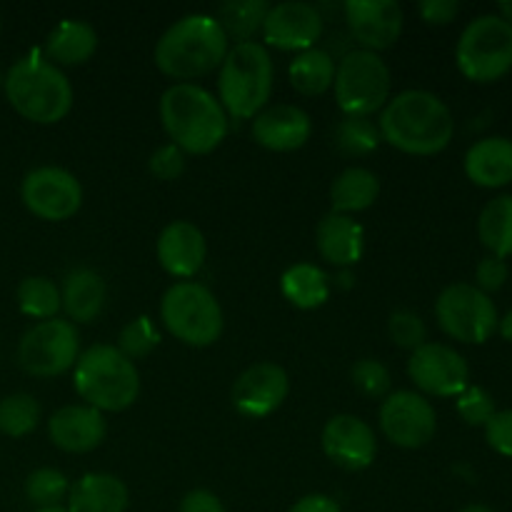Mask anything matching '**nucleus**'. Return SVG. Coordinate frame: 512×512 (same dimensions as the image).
<instances>
[{"instance_id":"obj_1","label":"nucleus","mask_w":512,"mask_h":512,"mask_svg":"<svg viewBox=\"0 0 512 512\" xmlns=\"http://www.w3.org/2000/svg\"><path fill=\"white\" fill-rule=\"evenodd\" d=\"M380 138L390 148L408 155L443 153L455 135V120L448 105L428 90H403L380 110Z\"/></svg>"},{"instance_id":"obj_2","label":"nucleus","mask_w":512,"mask_h":512,"mask_svg":"<svg viewBox=\"0 0 512 512\" xmlns=\"http://www.w3.org/2000/svg\"><path fill=\"white\" fill-rule=\"evenodd\" d=\"M230 50L228 35L213 15H185L175 20L155 43L153 60L158 70L178 83L205 78L223 65Z\"/></svg>"},{"instance_id":"obj_3","label":"nucleus","mask_w":512,"mask_h":512,"mask_svg":"<svg viewBox=\"0 0 512 512\" xmlns=\"http://www.w3.org/2000/svg\"><path fill=\"white\" fill-rule=\"evenodd\" d=\"M160 120L170 143L185 155H208L228 135V113L213 93L195 83H173L160 98Z\"/></svg>"},{"instance_id":"obj_4","label":"nucleus","mask_w":512,"mask_h":512,"mask_svg":"<svg viewBox=\"0 0 512 512\" xmlns=\"http://www.w3.org/2000/svg\"><path fill=\"white\" fill-rule=\"evenodd\" d=\"M3 85L15 113L35 125H55L73 110L75 95L68 75L45 55L30 53L15 60Z\"/></svg>"},{"instance_id":"obj_5","label":"nucleus","mask_w":512,"mask_h":512,"mask_svg":"<svg viewBox=\"0 0 512 512\" xmlns=\"http://www.w3.org/2000/svg\"><path fill=\"white\" fill-rule=\"evenodd\" d=\"M73 388L85 405L100 413H123L138 400L140 373L115 345H93L73 368Z\"/></svg>"},{"instance_id":"obj_6","label":"nucleus","mask_w":512,"mask_h":512,"mask_svg":"<svg viewBox=\"0 0 512 512\" xmlns=\"http://www.w3.org/2000/svg\"><path fill=\"white\" fill-rule=\"evenodd\" d=\"M273 60L263 43H238L228 50L218 73V100L235 120H250L268 108L273 95Z\"/></svg>"},{"instance_id":"obj_7","label":"nucleus","mask_w":512,"mask_h":512,"mask_svg":"<svg viewBox=\"0 0 512 512\" xmlns=\"http://www.w3.org/2000/svg\"><path fill=\"white\" fill-rule=\"evenodd\" d=\"M160 320L175 340L190 348H208L218 343L225 328L218 298L195 280H180L165 290L160 300Z\"/></svg>"},{"instance_id":"obj_8","label":"nucleus","mask_w":512,"mask_h":512,"mask_svg":"<svg viewBox=\"0 0 512 512\" xmlns=\"http://www.w3.org/2000/svg\"><path fill=\"white\" fill-rule=\"evenodd\" d=\"M458 70L473 83H495L512 70V25L500 15H478L455 48Z\"/></svg>"},{"instance_id":"obj_9","label":"nucleus","mask_w":512,"mask_h":512,"mask_svg":"<svg viewBox=\"0 0 512 512\" xmlns=\"http://www.w3.org/2000/svg\"><path fill=\"white\" fill-rule=\"evenodd\" d=\"M390 68L378 53L353 48L335 65V100L343 115L373 118L390 100Z\"/></svg>"},{"instance_id":"obj_10","label":"nucleus","mask_w":512,"mask_h":512,"mask_svg":"<svg viewBox=\"0 0 512 512\" xmlns=\"http://www.w3.org/2000/svg\"><path fill=\"white\" fill-rule=\"evenodd\" d=\"M435 320L448 338L483 345L495 335L500 315L490 295L470 283H453L435 300Z\"/></svg>"},{"instance_id":"obj_11","label":"nucleus","mask_w":512,"mask_h":512,"mask_svg":"<svg viewBox=\"0 0 512 512\" xmlns=\"http://www.w3.org/2000/svg\"><path fill=\"white\" fill-rule=\"evenodd\" d=\"M80 358V335L70 320L35 323L18 343V365L33 378H58L75 368Z\"/></svg>"},{"instance_id":"obj_12","label":"nucleus","mask_w":512,"mask_h":512,"mask_svg":"<svg viewBox=\"0 0 512 512\" xmlns=\"http://www.w3.org/2000/svg\"><path fill=\"white\" fill-rule=\"evenodd\" d=\"M20 198L38 220L63 223L73 218L83 205V185L70 170L43 165L25 175Z\"/></svg>"},{"instance_id":"obj_13","label":"nucleus","mask_w":512,"mask_h":512,"mask_svg":"<svg viewBox=\"0 0 512 512\" xmlns=\"http://www.w3.org/2000/svg\"><path fill=\"white\" fill-rule=\"evenodd\" d=\"M380 430L393 445L405 450L425 448L435 438L438 415L433 403L415 390H395L380 405Z\"/></svg>"},{"instance_id":"obj_14","label":"nucleus","mask_w":512,"mask_h":512,"mask_svg":"<svg viewBox=\"0 0 512 512\" xmlns=\"http://www.w3.org/2000/svg\"><path fill=\"white\" fill-rule=\"evenodd\" d=\"M408 378L420 395L458 398L470 385V368L463 355L443 343H425L410 353Z\"/></svg>"},{"instance_id":"obj_15","label":"nucleus","mask_w":512,"mask_h":512,"mask_svg":"<svg viewBox=\"0 0 512 512\" xmlns=\"http://www.w3.org/2000/svg\"><path fill=\"white\" fill-rule=\"evenodd\" d=\"M260 33L273 48L285 53H305L318 48V40L325 33V18L318 5L288 0V3L270 5Z\"/></svg>"},{"instance_id":"obj_16","label":"nucleus","mask_w":512,"mask_h":512,"mask_svg":"<svg viewBox=\"0 0 512 512\" xmlns=\"http://www.w3.org/2000/svg\"><path fill=\"white\" fill-rule=\"evenodd\" d=\"M343 18L350 40L378 55L398 43L405 23L403 8L395 0H348Z\"/></svg>"},{"instance_id":"obj_17","label":"nucleus","mask_w":512,"mask_h":512,"mask_svg":"<svg viewBox=\"0 0 512 512\" xmlns=\"http://www.w3.org/2000/svg\"><path fill=\"white\" fill-rule=\"evenodd\" d=\"M320 445H323V453L328 455L330 463L348 470V473L368 470L375 463V455H378L375 430L363 418L350 413L333 415L325 423Z\"/></svg>"},{"instance_id":"obj_18","label":"nucleus","mask_w":512,"mask_h":512,"mask_svg":"<svg viewBox=\"0 0 512 512\" xmlns=\"http://www.w3.org/2000/svg\"><path fill=\"white\" fill-rule=\"evenodd\" d=\"M290 393V378L280 365L255 363L238 375L230 390L233 408L243 418L260 420L273 415Z\"/></svg>"},{"instance_id":"obj_19","label":"nucleus","mask_w":512,"mask_h":512,"mask_svg":"<svg viewBox=\"0 0 512 512\" xmlns=\"http://www.w3.org/2000/svg\"><path fill=\"white\" fill-rule=\"evenodd\" d=\"M253 140L273 153L300 150L313 135V120L298 105H268L253 118Z\"/></svg>"},{"instance_id":"obj_20","label":"nucleus","mask_w":512,"mask_h":512,"mask_svg":"<svg viewBox=\"0 0 512 512\" xmlns=\"http://www.w3.org/2000/svg\"><path fill=\"white\" fill-rule=\"evenodd\" d=\"M50 443L70 455H85L100 448L108 435L103 413L90 405H65L48 420Z\"/></svg>"},{"instance_id":"obj_21","label":"nucleus","mask_w":512,"mask_h":512,"mask_svg":"<svg viewBox=\"0 0 512 512\" xmlns=\"http://www.w3.org/2000/svg\"><path fill=\"white\" fill-rule=\"evenodd\" d=\"M160 268L178 280H190L200 273L208 255V243L200 228H195L188 220H173L165 225L163 233L155 243Z\"/></svg>"},{"instance_id":"obj_22","label":"nucleus","mask_w":512,"mask_h":512,"mask_svg":"<svg viewBox=\"0 0 512 512\" xmlns=\"http://www.w3.org/2000/svg\"><path fill=\"white\" fill-rule=\"evenodd\" d=\"M315 248L325 263L340 270H350L360 263L365 253V230L350 215L330 210L315 228Z\"/></svg>"},{"instance_id":"obj_23","label":"nucleus","mask_w":512,"mask_h":512,"mask_svg":"<svg viewBox=\"0 0 512 512\" xmlns=\"http://www.w3.org/2000/svg\"><path fill=\"white\" fill-rule=\"evenodd\" d=\"M465 175L478 188H505L512 183V140L490 135L465 153Z\"/></svg>"},{"instance_id":"obj_24","label":"nucleus","mask_w":512,"mask_h":512,"mask_svg":"<svg viewBox=\"0 0 512 512\" xmlns=\"http://www.w3.org/2000/svg\"><path fill=\"white\" fill-rule=\"evenodd\" d=\"M68 512H125L130 503L128 485L113 473H85L70 485Z\"/></svg>"},{"instance_id":"obj_25","label":"nucleus","mask_w":512,"mask_h":512,"mask_svg":"<svg viewBox=\"0 0 512 512\" xmlns=\"http://www.w3.org/2000/svg\"><path fill=\"white\" fill-rule=\"evenodd\" d=\"M108 288H105L103 275L90 268H75L65 275L63 288H60V305L65 315L75 323H95L105 308Z\"/></svg>"},{"instance_id":"obj_26","label":"nucleus","mask_w":512,"mask_h":512,"mask_svg":"<svg viewBox=\"0 0 512 512\" xmlns=\"http://www.w3.org/2000/svg\"><path fill=\"white\" fill-rule=\"evenodd\" d=\"M98 50V33L85 20H63L45 40V58L53 65H83Z\"/></svg>"},{"instance_id":"obj_27","label":"nucleus","mask_w":512,"mask_h":512,"mask_svg":"<svg viewBox=\"0 0 512 512\" xmlns=\"http://www.w3.org/2000/svg\"><path fill=\"white\" fill-rule=\"evenodd\" d=\"M380 195V180L368 168H345L330 185V205L333 213L350 215L373 208Z\"/></svg>"},{"instance_id":"obj_28","label":"nucleus","mask_w":512,"mask_h":512,"mask_svg":"<svg viewBox=\"0 0 512 512\" xmlns=\"http://www.w3.org/2000/svg\"><path fill=\"white\" fill-rule=\"evenodd\" d=\"M280 293L298 310L323 308L330 298V278L313 263L290 265L280 278Z\"/></svg>"},{"instance_id":"obj_29","label":"nucleus","mask_w":512,"mask_h":512,"mask_svg":"<svg viewBox=\"0 0 512 512\" xmlns=\"http://www.w3.org/2000/svg\"><path fill=\"white\" fill-rule=\"evenodd\" d=\"M335 65L338 63L325 48H310L305 53H298L288 68L290 85L308 98L328 93L333 88Z\"/></svg>"},{"instance_id":"obj_30","label":"nucleus","mask_w":512,"mask_h":512,"mask_svg":"<svg viewBox=\"0 0 512 512\" xmlns=\"http://www.w3.org/2000/svg\"><path fill=\"white\" fill-rule=\"evenodd\" d=\"M478 238L495 258L512 255V195H498L490 200L478 218Z\"/></svg>"},{"instance_id":"obj_31","label":"nucleus","mask_w":512,"mask_h":512,"mask_svg":"<svg viewBox=\"0 0 512 512\" xmlns=\"http://www.w3.org/2000/svg\"><path fill=\"white\" fill-rule=\"evenodd\" d=\"M268 10L270 3H265V0H228L215 10L213 18L218 20L228 40H235V45H238L250 43L263 30Z\"/></svg>"},{"instance_id":"obj_32","label":"nucleus","mask_w":512,"mask_h":512,"mask_svg":"<svg viewBox=\"0 0 512 512\" xmlns=\"http://www.w3.org/2000/svg\"><path fill=\"white\" fill-rule=\"evenodd\" d=\"M15 300H18L20 313L40 320V323L58 318L60 308H63L60 305V288L43 275H30V278L20 280Z\"/></svg>"},{"instance_id":"obj_33","label":"nucleus","mask_w":512,"mask_h":512,"mask_svg":"<svg viewBox=\"0 0 512 512\" xmlns=\"http://www.w3.org/2000/svg\"><path fill=\"white\" fill-rule=\"evenodd\" d=\"M333 143L348 158H365L375 153L383 143L378 123L373 118H358V115H343L333 130Z\"/></svg>"},{"instance_id":"obj_34","label":"nucleus","mask_w":512,"mask_h":512,"mask_svg":"<svg viewBox=\"0 0 512 512\" xmlns=\"http://www.w3.org/2000/svg\"><path fill=\"white\" fill-rule=\"evenodd\" d=\"M40 403L28 393L5 395L0 400V433L8 438H25L40 425Z\"/></svg>"},{"instance_id":"obj_35","label":"nucleus","mask_w":512,"mask_h":512,"mask_svg":"<svg viewBox=\"0 0 512 512\" xmlns=\"http://www.w3.org/2000/svg\"><path fill=\"white\" fill-rule=\"evenodd\" d=\"M70 493V480L55 468H38L25 480V495L38 510L63 508Z\"/></svg>"},{"instance_id":"obj_36","label":"nucleus","mask_w":512,"mask_h":512,"mask_svg":"<svg viewBox=\"0 0 512 512\" xmlns=\"http://www.w3.org/2000/svg\"><path fill=\"white\" fill-rule=\"evenodd\" d=\"M160 345V333L155 328L153 320L148 315H138V318L130 320L118 335V345L115 348L125 355L128 360H143L153 353Z\"/></svg>"},{"instance_id":"obj_37","label":"nucleus","mask_w":512,"mask_h":512,"mask_svg":"<svg viewBox=\"0 0 512 512\" xmlns=\"http://www.w3.org/2000/svg\"><path fill=\"white\" fill-rule=\"evenodd\" d=\"M350 380H353L355 390L365 398H388L390 388H393V378H390V370L388 365L380 363L375 358H363L353 365L350 370Z\"/></svg>"},{"instance_id":"obj_38","label":"nucleus","mask_w":512,"mask_h":512,"mask_svg":"<svg viewBox=\"0 0 512 512\" xmlns=\"http://www.w3.org/2000/svg\"><path fill=\"white\" fill-rule=\"evenodd\" d=\"M455 410H458L460 420L470 428H485L490 423L498 408H495V398L480 385H468L463 393L455 398Z\"/></svg>"},{"instance_id":"obj_39","label":"nucleus","mask_w":512,"mask_h":512,"mask_svg":"<svg viewBox=\"0 0 512 512\" xmlns=\"http://www.w3.org/2000/svg\"><path fill=\"white\" fill-rule=\"evenodd\" d=\"M388 335L398 348L410 350V353L428 343L425 320L413 310H395L388 320Z\"/></svg>"},{"instance_id":"obj_40","label":"nucleus","mask_w":512,"mask_h":512,"mask_svg":"<svg viewBox=\"0 0 512 512\" xmlns=\"http://www.w3.org/2000/svg\"><path fill=\"white\" fill-rule=\"evenodd\" d=\"M148 170L153 178L170 183V180H178L185 173V153L173 143H165L150 155Z\"/></svg>"},{"instance_id":"obj_41","label":"nucleus","mask_w":512,"mask_h":512,"mask_svg":"<svg viewBox=\"0 0 512 512\" xmlns=\"http://www.w3.org/2000/svg\"><path fill=\"white\" fill-rule=\"evenodd\" d=\"M508 275V263H505L503 258L488 255V258L480 260L478 268H475V288L483 290L485 295L498 293V290H503V285L508 283Z\"/></svg>"},{"instance_id":"obj_42","label":"nucleus","mask_w":512,"mask_h":512,"mask_svg":"<svg viewBox=\"0 0 512 512\" xmlns=\"http://www.w3.org/2000/svg\"><path fill=\"white\" fill-rule=\"evenodd\" d=\"M485 440L495 453L512 460V408L498 410L490 418V423L485 425Z\"/></svg>"},{"instance_id":"obj_43","label":"nucleus","mask_w":512,"mask_h":512,"mask_svg":"<svg viewBox=\"0 0 512 512\" xmlns=\"http://www.w3.org/2000/svg\"><path fill=\"white\" fill-rule=\"evenodd\" d=\"M420 18L428 25H450L460 13L458 0H423L418 3Z\"/></svg>"},{"instance_id":"obj_44","label":"nucleus","mask_w":512,"mask_h":512,"mask_svg":"<svg viewBox=\"0 0 512 512\" xmlns=\"http://www.w3.org/2000/svg\"><path fill=\"white\" fill-rule=\"evenodd\" d=\"M178 512H225V505L220 503V498L210 490L198 488V490H190V493L183 495L180 500Z\"/></svg>"},{"instance_id":"obj_45","label":"nucleus","mask_w":512,"mask_h":512,"mask_svg":"<svg viewBox=\"0 0 512 512\" xmlns=\"http://www.w3.org/2000/svg\"><path fill=\"white\" fill-rule=\"evenodd\" d=\"M288 512H343V510H340L338 500H333L330 495L313 493L300 498Z\"/></svg>"},{"instance_id":"obj_46","label":"nucleus","mask_w":512,"mask_h":512,"mask_svg":"<svg viewBox=\"0 0 512 512\" xmlns=\"http://www.w3.org/2000/svg\"><path fill=\"white\" fill-rule=\"evenodd\" d=\"M498 330H500V335L508 340V343H512V308L508 310V313H505V318H500Z\"/></svg>"},{"instance_id":"obj_47","label":"nucleus","mask_w":512,"mask_h":512,"mask_svg":"<svg viewBox=\"0 0 512 512\" xmlns=\"http://www.w3.org/2000/svg\"><path fill=\"white\" fill-rule=\"evenodd\" d=\"M335 285H340V288H353L355 285V278H353V273H350V270H340V275H338V283Z\"/></svg>"},{"instance_id":"obj_48","label":"nucleus","mask_w":512,"mask_h":512,"mask_svg":"<svg viewBox=\"0 0 512 512\" xmlns=\"http://www.w3.org/2000/svg\"><path fill=\"white\" fill-rule=\"evenodd\" d=\"M498 10H500V18H505L512 25V3H500Z\"/></svg>"},{"instance_id":"obj_49","label":"nucleus","mask_w":512,"mask_h":512,"mask_svg":"<svg viewBox=\"0 0 512 512\" xmlns=\"http://www.w3.org/2000/svg\"><path fill=\"white\" fill-rule=\"evenodd\" d=\"M460 512H493L488 508V505H480V503H473V505H465Z\"/></svg>"},{"instance_id":"obj_50","label":"nucleus","mask_w":512,"mask_h":512,"mask_svg":"<svg viewBox=\"0 0 512 512\" xmlns=\"http://www.w3.org/2000/svg\"><path fill=\"white\" fill-rule=\"evenodd\" d=\"M35 512H68L65 508H43V510H35Z\"/></svg>"},{"instance_id":"obj_51","label":"nucleus","mask_w":512,"mask_h":512,"mask_svg":"<svg viewBox=\"0 0 512 512\" xmlns=\"http://www.w3.org/2000/svg\"><path fill=\"white\" fill-rule=\"evenodd\" d=\"M0 85H3V73H0Z\"/></svg>"}]
</instances>
